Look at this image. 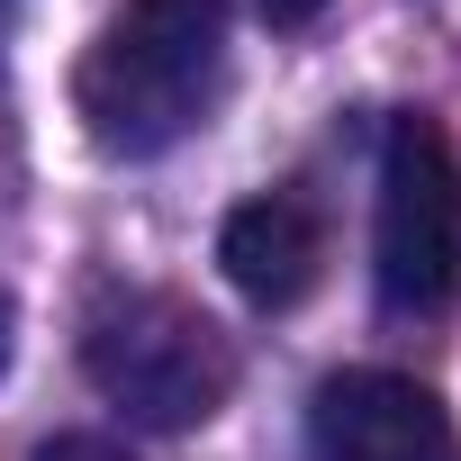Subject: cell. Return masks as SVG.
Here are the masks:
<instances>
[{"label":"cell","mask_w":461,"mask_h":461,"mask_svg":"<svg viewBox=\"0 0 461 461\" xmlns=\"http://www.w3.org/2000/svg\"><path fill=\"white\" fill-rule=\"evenodd\" d=\"M226 82V0H118L73 73V109L100 154L181 145Z\"/></svg>","instance_id":"6da1fadb"},{"label":"cell","mask_w":461,"mask_h":461,"mask_svg":"<svg viewBox=\"0 0 461 461\" xmlns=\"http://www.w3.org/2000/svg\"><path fill=\"white\" fill-rule=\"evenodd\" d=\"M82 371L154 434H190L236 398V344L181 290H100L82 317Z\"/></svg>","instance_id":"7a4b0ae2"},{"label":"cell","mask_w":461,"mask_h":461,"mask_svg":"<svg viewBox=\"0 0 461 461\" xmlns=\"http://www.w3.org/2000/svg\"><path fill=\"white\" fill-rule=\"evenodd\" d=\"M371 281L398 317L461 308V154L425 109H398L380 136V217Z\"/></svg>","instance_id":"3957f363"},{"label":"cell","mask_w":461,"mask_h":461,"mask_svg":"<svg viewBox=\"0 0 461 461\" xmlns=\"http://www.w3.org/2000/svg\"><path fill=\"white\" fill-rule=\"evenodd\" d=\"M308 461H461L452 407L407 371H326L308 398Z\"/></svg>","instance_id":"277c9868"},{"label":"cell","mask_w":461,"mask_h":461,"mask_svg":"<svg viewBox=\"0 0 461 461\" xmlns=\"http://www.w3.org/2000/svg\"><path fill=\"white\" fill-rule=\"evenodd\" d=\"M217 272L254 308H299L326 281V217L299 190H263L217 226Z\"/></svg>","instance_id":"5b68a950"},{"label":"cell","mask_w":461,"mask_h":461,"mask_svg":"<svg viewBox=\"0 0 461 461\" xmlns=\"http://www.w3.org/2000/svg\"><path fill=\"white\" fill-rule=\"evenodd\" d=\"M28 461H136V452H118L109 434H55V443H37Z\"/></svg>","instance_id":"8992f818"},{"label":"cell","mask_w":461,"mask_h":461,"mask_svg":"<svg viewBox=\"0 0 461 461\" xmlns=\"http://www.w3.org/2000/svg\"><path fill=\"white\" fill-rule=\"evenodd\" d=\"M254 10H263V19H272V28H308V19H317V10H326V0H254Z\"/></svg>","instance_id":"52a82bcc"}]
</instances>
